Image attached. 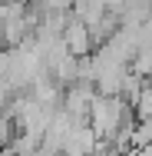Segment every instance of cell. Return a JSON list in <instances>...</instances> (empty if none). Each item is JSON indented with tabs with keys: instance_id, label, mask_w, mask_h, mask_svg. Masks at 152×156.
<instances>
[{
	"instance_id": "1",
	"label": "cell",
	"mask_w": 152,
	"mask_h": 156,
	"mask_svg": "<svg viewBox=\"0 0 152 156\" xmlns=\"http://www.w3.org/2000/svg\"><path fill=\"white\" fill-rule=\"evenodd\" d=\"M96 146H99V140H96V133L90 129V123H76L73 129H69V136H66V143H63L60 156H90Z\"/></svg>"
}]
</instances>
